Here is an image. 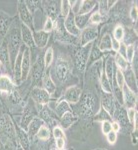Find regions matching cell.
<instances>
[{"instance_id":"cell-1","label":"cell","mask_w":138,"mask_h":150,"mask_svg":"<svg viewBox=\"0 0 138 150\" xmlns=\"http://www.w3.org/2000/svg\"><path fill=\"white\" fill-rule=\"evenodd\" d=\"M6 42H7V47H8V52H9V58H10V65L11 69L13 68L14 62L17 57L20 48L22 46V40H21V33H20V27L18 26V24L16 23V21H13L10 29H9L8 33L6 36Z\"/></svg>"},{"instance_id":"cell-2","label":"cell","mask_w":138,"mask_h":150,"mask_svg":"<svg viewBox=\"0 0 138 150\" xmlns=\"http://www.w3.org/2000/svg\"><path fill=\"white\" fill-rule=\"evenodd\" d=\"M79 103V111L81 115L84 117H89V116L95 115L97 111L100 108V105L98 103L97 96L94 95L91 91H85L82 93Z\"/></svg>"},{"instance_id":"cell-3","label":"cell","mask_w":138,"mask_h":150,"mask_svg":"<svg viewBox=\"0 0 138 150\" xmlns=\"http://www.w3.org/2000/svg\"><path fill=\"white\" fill-rule=\"evenodd\" d=\"M92 45H93V42L83 45V46H80L77 49V51L75 52L74 64L76 69L80 73H83L85 71V69L87 68V62H88L89 59V54H90Z\"/></svg>"},{"instance_id":"cell-4","label":"cell","mask_w":138,"mask_h":150,"mask_svg":"<svg viewBox=\"0 0 138 150\" xmlns=\"http://www.w3.org/2000/svg\"><path fill=\"white\" fill-rule=\"evenodd\" d=\"M17 13L21 23L34 31V23H33V15L28 10L25 1H17Z\"/></svg>"},{"instance_id":"cell-5","label":"cell","mask_w":138,"mask_h":150,"mask_svg":"<svg viewBox=\"0 0 138 150\" xmlns=\"http://www.w3.org/2000/svg\"><path fill=\"white\" fill-rule=\"evenodd\" d=\"M54 70H55V74H56L57 79L61 82V83H64V82L68 79L70 68H69L68 62H67L66 60L62 59V58H58L56 64H55Z\"/></svg>"},{"instance_id":"cell-6","label":"cell","mask_w":138,"mask_h":150,"mask_svg":"<svg viewBox=\"0 0 138 150\" xmlns=\"http://www.w3.org/2000/svg\"><path fill=\"white\" fill-rule=\"evenodd\" d=\"M98 37V29L96 26H90L86 27L80 31V35H79V42L80 45H86L88 43H92L96 40V38Z\"/></svg>"},{"instance_id":"cell-7","label":"cell","mask_w":138,"mask_h":150,"mask_svg":"<svg viewBox=\"0 0 138 150\" xmlns=\"http://www.w3.org/2000/svg\"><path fill=\"white\" fill-rule=\"evenodd\" d=\"M13 21V18L9 16L8 14L0 12V45L6 38L7 33H8Z\"/></svg>"},{"instance_id":"cell-8","label":"cell","mask_w":138,"mask_h":150,"mask_svg":"<svg viewBox=\"0 0 138 150\" xmlns=\"http://www.w3.org/2000/svg\"><path fill=\"white\" fill-rule=\"evenodd\" d=\"M44 69H45V64H44V60H43V56L38 55L36 60L31 65L30 72H32L33 81L38 82L40 79H42L43 75H44Z\"/></svg>"},{"instance_id":"cell-9","label":"cell","mask_w":138,"mask_h":150,"mask_svg":"<svg viewBox=\"0 0 138 150\" xmlns=\"http://www.w3.org/2000/svg\"><path fill=\"white\" fill-rule=\"evenodd\" d=\"M0 131L3 132L10 139H14L16 137L15 126L13 125L9 116L4 115L2 118H0Z\"/></svg>"},{"instance_id":"cell-10","label":"cell","mask_w":138,"mask_h":150,"mask_svg":"<svg viewBox=\"0 0 138 150\" xmlns=\"http://www.w3.org/2000/svg\"><path fill=\"white\" fill-rule=\"evenodd\" d=\"M50 94L41 87L35 86L32 89L31 92V97L38 105H47L50 100Z\"/></svg>"},{"instance_id":"cell-11","label":"cell","mask_w":138,"mask_h":150,"mask_svg":"<svg viewBox=\"0 0 138 150\" xmlns=\"http://www.w3.org/2000/svg\"><path fill=\"white\" fill-rule=\"evenodd\" d=\"M115 106L116 104H115V99L113 97V94L103 92L100 99V107H102L104 110L107 111L108 114L112 117L115 111Z\"/></svg>"},{"instance_id":"cell-12","label":"cell","mask_w":138,"mask_h":150,"mask_svg":"<svg viewBox=\"0 0 138 150\" xmlns=\"http://www.w3.org/2000/svg\"><path fill=\"white\" fill-rule=\"evenodd\" d=\"M116 106H115V111H114V114H113L112 117L115 118V121L120 125V130L122 128L124 129H127V127H129L130 123L128 121V118L126 115V110H124L123 106H120L119 104H117L115 102Z\"/></svg>"},{"instance_id":"cell-13","label":"cell","mask_w":138,"mask_h":150,"mask_svg":"<svg viewBox=\"0 0 138 150\" xmlns=\"http://www.w3.org/2000/svg\"><path fill=\"white\" fill-rule=\"evenodd\" d=\"M25 45L22 44V46L20 48V51H19L17 57L14 62L13 68H12V72H13V78L15 83L19 84L22 81V71H21V66H22V57H23V50Z\"/></svg>"},{"instance_id":"cell-14","label":"cell","mask_w":138,"mask_h":150,"mask_svg":"<svg viewBox=\"0 0 138 150\" xmlns=\"http://www.w3.org/2000/svg\"><path fill=\"white\" fill-rule=\"evenodd\" d=\"M122 93H123V102H124L123 106H125L126 109L135 108L137 103V94L130 90L125 84L122 87Z\"/></svg>"},{"instance_id":"cell-15","label":"cell","mask_w":138,"mask_h":150,"mask_svg":"<svg viewBox=\"0 0 138 150\" xmlns=\"http://www.w3.org/2000/svg\"><path fill=\"white\" fill-rule=\"evenodd\" d=\"M82 95V90L77 86H70L66 89L63 94V100L67 101L69 104H76L80 100Z\"/></svg>"},{"instance_id":"cell-16","label":"cell","mask_w":138,"mask_h":150,"mask_svg":"<svg viewBox=\"0 0 138 150\" xmlns=\"http://www.w3.org/2000/svg\"><path fill=\"white\" fill-rule=\"evenodd\" d=\"M42 4H44V10L45 14L47 15V17L51 18L53 21H55L56 19L59 18L60 15V6H58V3L60 2L57 1H43L41 2Z\"/></svg>"},{"instance_id":"cell-17","label":"cell","mask_w":138,"mask_h":150,"mask_svg":"<svg viewBox=\"0 0 138 150\" xmlns=\"http://www.w3.org/2000/svg\"><path fill=\"white\" fill-rule=\"evenodd\" d=\"M31 51L30 48L24 46L23 50V57H22V66H21V71H22V81L27 79L29 73L31 71Z\"/></svg>"},{"instance_id":"cell-18","label":"cell","mask_w":138,"mask_h":150,"mask_svg":"<svg viewBox=\"0 0 138 150\" xmlns=\"http://www.w3.org/2000/svg\"><path fill=\"white\" fill-rule=\"evenodd\" d=\"M123 72V76H124V82L125 85L130 89L133 92L137 93V79H136V74L134 73V71L132 70L131 66H128L126 69Z\"/></svg>"},{"instance_id":"cell-19","label":"cell","mask_w":138,"mask_h":150,"mask_svg":"<svg viewBox=\"0 0 138 150\" xmlns=\"http://www.w3.org/2000/svg\"><path fill=\"white\" fill-rule=\"evenodd\" d=\"M116 69H117V67H116L114 62V56L108 55L105 59V62H104V73H105L106 77L108 78L111 84L113 83V80H114Z\"/></svg>"},{"instance_id":"cell-20","label":"cell","mask_w":138,"mask_h":150,"mask_svg":"<svg viewBox=\"0 0 138 150\" xmlns=\"http://www.w3.org/2000/svg\"><path fill=\"white\" fill-rule=\"evenodd\" d=\"M74 16L75 15L72 13V12H70V13L68 14V16H67V17L63 20L64 28L70 35L79 38V35H80V30L77 28L76 24H75Z\"/></svg>"},{"instance_id":"cell-21","label":"cell","mask_w":138,"mask_h":150,"mask_svg":"<svg viewBox=\"0 0 138 150\" xmlns=\"http://www.w3.org/2000/svg\"><path fill=\"white\" fill-rule=\"evenodd\" d=\"M20 33H21V40L22 43L26 47L31 48L35 46L34 39H33V31L26 25L21 23L20 24Z\"/></svg>"},{"instance_id":"cell-22","label":"cell","mask_w":138,"mask_h":150,"mask_svg":"<svg viewBox=\"0 0 138 150\" xmlns=\"http://www.w3.org/2000/svg\"><path fill=\"white\" fill-rule=\"evenodd\" d=\"M15 133L17 140L20 144L22 150H30V138L28 136L27 131L22 129L20 126H15Z\"/></svg>"},{"instance_id":"cell-23","label":"cell","mask_w":138,"mask_h":150,"mask_svg":"<svg viewBox=\"0 0 138 150\" xmlns=\"http://www.w3.org/2000/svg\"><path fill=\"white\" fill-rule=\"evenodd\" d=\"M50 38V33L45 32L43 30L33 31V39H34L35 46L39 48H44L47 46L48 41Z\"/></svg>"},{"instance_id":"cell-24","label":"cell","mask_w":138,"mask_h":150,"mask_svg":"<svg viewBox=\"0 0 138 150\" xmlns=\"http://www.w3.org/2000/svg\"><path fill=\"white\" fill-rule=\"evenodd\" d=\"M15 90V84L8 75H0V92L11 94Z\"/></svg>"},{"instance_id":"cell-25","label":"cell","mask_w":138,"mask_h":150,"mask_svg":"<svg viewBox=\"0 0 138 150\" xmlns=\"http://www.w3.org/2000/svg\"><path fill=\"white\" fill-rule=\"evenodd\" d=\"M43 125H45V122L41 119L40 117H34L31 122L29 123L28 128H27V133H28V136L30 140L33 138V137L36 136L37 134L38 130L40 129V127H42Z\"/></svg>"},{"instance_id":"cell-26","label":"cell","mask_w":138,"mask_h":150,"mask_svg":"<svg viewBox=\"0 0 138 150\" xmlns=\"http://www.w3.org/2000/svg\"><path fill=\"white\" fill-rule=\"evenodd\" d=\"M41 80H42V86H43L42 88L43 89H45L50 95L55 93V91H56V85H55V83H54V81H53L49 71L45 72Z\"/></svg>"},{"instance_id":"cell-27","label":"cell","mask_w":138,"mask_h":150,"mask_svg":"<svg viewBox=\"0 0 138 150\" xmlns=\"http://www.w3.org/2000/svg\"><path fill=\"white\" fill-rule=\"evenodd\" d=\"M34 117H36L34 111H32V108H31L30 106H27L23 111V114H22V117H21V121H20V125H19V126L25 130V131H27L29 123L31 122V120Z\"/></svg>"},{"instance_id":"cell-28","label":"cell","mask_w":138,"mask_h":150,"mask_svg":"<svg viewBox=\"0 0 138 150\" xmlns=\"http://www.w3.org/2000/svg\"><path fill=\"white\" fill-rule=\"evenodd\" d=\"M0 62L2 65L6 67V68L10 69V58H9V52H8V47H7V42L6 39L2 42V44L0 45Z\"/></svg>"},{"instance_id":"cell-29","label":"cell","mask_w":138,"mask_h":150,"mask_svg":"<svg viewBox=\"0 0 138 150\" xmlns=\"http://www.w3.org/2000/svg\"><path fill=\"white\" fill-rule=\"evenodd\" d=\"M102 57H103V52L98 48L97 44L93 42V45H92L91 50H90V54H89L88 62H87V67H89L90 65L95 63L98 60H101Z\"/></svg>"},{"instance_id":"cell-30","label":"cell","mask_w":138,"mask_h":150,"mask_svg":"<svg viewBox=\"0 0 138 150\" xmlns=\"http://www.w3.org/2000/svg\"><path fill=\"white\" fill-rule=\"evenodd\" d=\"M77 120V116L74 114L72 111H69V112L65 113L60 117V124H61V128H64V129H67L71 126L73 123Z\"/></svg>"},{"instance_id":"cell-31","label":"cell","mask_w":138,"mask_h":150,"mask_svg":"<svg viewBox=\"0 0 138 150\" xmlns=\"http://www.w3.org/2000/svg\"><path fill=\"white\" fill-rule=\"evenodd\" d=\"M90 14H77L74 16L75 24H76L77 28L80 31L89 26V18H90Z\"/></svg>"},{"instance_id":"cell-32","label":"cell","mask_w":138,"mask_h":150,"mask_svg":"<svg viewBox=\"0 0 138 150\" xmlns=\"http://www.w3.org/2000/svg\"><path fill=\"white\" fill-rule=\"evenodd\" d=\"M111 38H112L111 37V35L108 34V33H105V34L102 35L100 41H99V43L97 44L98 48L102 52L110 51V50H112V47H111Z\"/></svg>"},{"instance_id":"cell-33","label":"cell","mask_w":138,"mask_h":150,"mask_svg":"<svg viewBox=\"0 0 138 150\" xmlns=\"http://www.w3.org/2000/svg\"><path fill=\"white\" fill-rule=\"evenodd\" d=\"M54 111H55V114H56L58 117L60 118L62 115L65 114V113L71 111V107H70V104L67 102V101L61 99V100L57 103V105L55 106Z\"/></svg>"},{"instance_id":"cell-34","label":"cell","mask_w":138,"mask_h":150,"mask_svg":"<svg viewBox=\"0 0 138 150\" xmlns=\"http://www.w3.org/2000/svg\"><path fill=\"white\" fill-rule=\"evenodd\" d=\"M97 5H98V1H94V0H84V1H82V5H81L80 11H79V14L91 13Z\"/></svg>"},{"instance_id":"cell-35","label":"cell","mask_w":138,"mask_h":150,"mask_svg":"<svg viewBox=\"0 0 138 150\" xmlns=\"http://www.w3.org/2000/svg\"><path fill=\"white\" fill-rule=\"evenodd\" d=\"M97 6L95 7V9H94L90 14V18H89V25L90 26H97L98 24L102 22V20H103V16L98 12Z\"/></svg>"},{"instance_id":"cell-36","label":"cell","mask_w":138,"mask_h":150,"mask_svg":"<svg viewBox=\"0 0 138 150\" xmlns=\"http://www.w3.org/2000/svg\"><path fill=\"white\" fill-rule=\"evenodd\" d=\"M99 81H100V86H101V89H102L103 92L112 93V84H111L110 81L108 80V78L106 77V75L104 72L101 74L100 78H99Z\"/></svg>"},{"instance_id":"cell-37","label":"cell","mask_w":138,"mask_h":150,"mask_svg":"<svg viewBox=\"0 0 138 150\" xmlns=\"http://www.w3.org/2000/svg\"><path fill=\"white\" fill-rule=\"evenodd\" d=\"M114 62H115V65H116V67H117V69L121 70V71H124V70L130 65L127 62V60L125 59L124 57L121 56L120 54H118V53H115V55H114Z\"/></svg>"},{"instance_id":"cell-38","label":"cell","mask_w":138,"mask_h":150,"mask_svg":"<svg viewBox=\"0 0 138 150\" xmlns=\"http://www.w3.org/2000/svg\"><path fill=\"white\" fill-rule=\"evenodd\" d=\"M50 136H51V132H50V129L46 125H43L42 127H40V129L38 130L37 134H36V137L39 140H42V141L48 140L50 138Z\"/></svg>"},{"instance_id":"cell-39","label":"cell","mask_w":138,"mask_h":150,"mask_svg":"<svg viewBox=\"0 0 138 150\" xmlns=\"http://www.w3.org/2000/svg\"><path fill=\"white\" fill-rule=\"evenodd\" d=\"M94 119L97 120V121H101V122L106 121V120H109V121H111L112 117L108 114L107 111H105L102 107H100L99 108V110L97 111V113L94 115Z\"/></svg>"},{"instance_id":"cell-40","label":"cell","mask_w":138,"mask_h":150,"mask_svg":"<svg viewBox=\"0 0 138 150\" xmlns=\"http://www.w3.org/2000/svg\"><path fill=\"white\" fill-rule=\"evenodd\" d=\"M71 12L69 5L68 0H63V1H60V16L62 18L65 19L68 16V14Z\"/></svg>"},{"instance_id":"cell-41","label":"cell","mask_w":138,"mask_h":150,"mask_svg":"<svg viewBox=\"0 0 138 150\" xmlns=\"http://www.w3.org/2000/svg\"><path fill=\"white\" fill-rule=\"evenodd\" d=\"M53 58H54V52H53L52 47H48L45 51V54L43 56V60H44V64H45V68H48V67L51 65L53 62Z\"/></svg>"},{"instance_id":"cell-42","label":"cell","mask_w":138,"mask_h":150,"mask_svg":"<svg viewBox=\"0 0 138 150\" xmlns=\"http://www.w3.org/2000/svg\"><path fill=\"white\" fill-rule=\"evenodd\" d=\"M125 29L122 25H117L113 30V38L119 42H122L123 37H124Z\"/></svg>"},{"instance_id":"cell-43","label":"cell","mask_w":138,"mask_h":150,"mask_svg":"<svg viewBox=\"0 0 138 150\" xmlns=\"http://www.w3.org/2000/svg\"><path fill=\"white\" fill-rule=\"evenodd\" d=\"M116 83V85L120 88H122L123 85L125 84L124 82V76H123V72L119 69H116L115 71V75H114V80H113Z\"/></svg>"},{"instance_id":"cell-44","label":"cell","mask_w":138,"mask_h":150,"mask_svg":"<svg viewBox=\"0 0 138 150\" xmlns=\"http://www.w3.org/2000/svg\"><path fill=\"white\" fill-rule=\"evenodd\" d=\"M25 4H26V6H27L28 10L30 11V13L33 15L38 9H40L39 5H41V2L40 1H29V0H27V1H25Z\"/></svg>"},{"instance_id":"cell-45","label":"cell","mask_w":138,"mask_h":150,"mask_svg":"<svg viewBox=\"0 0 138 150\" xmlns=\"http://www.w3.org/2000/svg\"><path fill=\"white\" fill-rule=\"evenodd\" d=\"M135 54H136V52H135V46L134 44H130V45H126V58L127 62L128 63H131L133 58H134Z\"/></svg>"},{"instance_id":"cell-46","label":"cell","mask_w":138,"mask_h":150,"mask_svg":"<svg viewBox=\"0 0 138 150\" xmlns=\"http://www.w3.org/2000/svg\"><path fill=\"white\" fill-rule=\"evenodd\" d=\"M69 5H70V9H71V12L74 14V15H77L79 14V11L81 9V5H82V1L81 0H77V1H69Z\"/></svg>"},{"instance_id":"cell-47","label":"cell","mask_w":138,"mask_h":150,"mask_svg":"<svg viewBox=\"0 0 138 150\" xmlns=\"http://www.w3.org/2000/svg\"><path fill=\"white\" fill-rule=\"evenodd\" d=\"M53 29H54V21H53L51 18L46 17L45 21H44V24H43V27H42L41 30L45 31V32L50 33L53 30Z\"/></svg>"},{"instance_id":"cell-48","label":"cell","mask_w":138,"mask_h":150,"mask_svg":"<svg viewBox=\"0 0 138 150\" xmlns=\"http://www.w3.org/2000/svg\"><path fill=\"white\" fill-rule=\"evenodd\" d=\"M126 115L128 118V121L131 125L135 122V120L137 119V111L135 108H130V109H126Z\"/></svg>"},{"instance_id":"cell-49","label":"cell","mask_w":138,"mask_h":150,"mask_svg":"<svg viewBox=\"0 0 138 150\" xmlns=\"http://www.w3.org/2000/svg\"><path fill=\"white\" fill-rule=\"evenodd\" d=\"M52 135L55 139L57 138H65L64 137V131L63 128H61L60 126H54L52 130Z\"/></svg>"},{"instance_id":"cell-50","label":"cell","mask_w":138,"mask_h":150,"mask_svg":"<svg viewBox=\"0 0 138 150\" xmlns=\"http://www.w3.org/2000/svg\"><path fill=\"white\" fill-rule=\"evenodd\" d=\"M129 17L130 19L133 21V22H137V19H138V9H137V3L136 4H133L130 8L129 11Z\"/></svg>"},{"instance_id":"cell-51","label":"cell","mask_w":138,"mask_h":150,"mask_svg":"<svg viewBox=\"0 0 138 150\" xmlns=\"http://www.w3.org/2000/svg\"><path fill=\"white\" fill-rule=\"evenodd\" d=\"M101 130L104 135H107L110 131H112V127H111V121L106 120V121H102L101 123Z\"/></svg>"},{"instance_id":"cell-52","label":"cell","mask_w":138,"mask_h":150,"mask_svg":"<svg viewBox=\"0 0 138 150\" xmlns=\"http://www.w3.org/2000/svg\"><path fill=\"white\" fill-rule=\"evenodd\" d=\"M106 138H107V141L109 144H111V145L115 144L116 141H117V133L114 131H110L107 135H106Z\"/></svg>"},{"instance_id":"cell-53","label":"cell","mask_w":138,"mask_h":150,"mask_svg":"<svg viewBox=\"0 0 138 150\" xmlns=\"http://www.w3.org/2000/svg\"><path fill=\"white\" fill-rule=\"evenodd\" d=\"M98 12L101 15H104V13L108 11L107 9V1H98Z\"/></svg>"},{"instance_id":"cell-54","label":"cell","mask_w":138,"mask_h":150,"mask_svg":"<svg viewBox=\"0 0 138 150\" xmlns=\"http://www.w3.org/2000/svg\"><path fill=\"white\" fill-rule=\"evenodd\" d=\"M55 146L57 150H64L65 148V138L55 139Z\"/></svg>"},{"instance_id":"cell-55","label":"cell","mask_w":138,"mask_h":150,"mask_svg":"<svg viewBox=\"0 0 138 150\" xmlns=\"http://www.w3.org/2000/svg\"><path fill=\"white\" fill-rule=\"evenodd\" d=\"M120 44H121V42H119V41H117L116 39H114L113 37L111 38V47H112V50L115 53H117V51L119 50Z\"/></svg>"},{"instance_id":"cell-56","label":"cell","mask_w":138,"mask_h":150,"mask_svg":"<svg viewBox=\"0 0 138 150\" xmlns=\"http://www.w3.org/2000/svg\"><path fill=\"white\" fill-rule=\"evenodd\" d=\"M118 54H120L122 57H124L126 56V45L124 44L123 42H121V44H120V47H119V50L117 51ZM126 59V58H125Z\"/></svg>"},{"instance_id":"cell-57","label":"cell","mask_w":138,"mask_h":150,"mask_svg":"<svg viewBox=\"0 0 138 150\" xmlns=\"http://www.w3.org/2000/svg\"><path fill=\"white\" fill-rule=\"evenodd\" d=\"M111 127H112V131H114V132H119L120 131V125L118 124L116 121H113V122H111Z\"/></svg>"},{"instance_id":"cell-58","label":"cell","mask_w":138,"mask_h":150,"mask_svg":"<svg viewBox=\"0 0 138 150\" xmlns=\"http://www.w3.org/2000/svg\"><path fill=\"white\" fill-rule=\"evenodd\" d=\"M118 1H116V0H110V1H107V9L109 10L111 9L112 7L115 6V4H117Z\"/></svg>"},{"instance_id":"cell-59","label":"cell","mask_w":138,"mask_h":150,"mask_svg":"<svg viewBox=\"0 0 138 150\" xmlns=\"http://www.w3.org/2000/svg\"><path fill=\"white\" fill-rule=\"evenodd\" d=\"M1 66H2V63L0 62V72H1Z\"/></svg>"},{"instance_id":"cell-60","label":"cell","mask_w":138,"mask_h":150,"mask_svg":"<svg viewBox=\"0 0 138 150\" xmlns=\"http://www.w3.org/2000/svg\"><path fill=\"white\" fill-rule=\"evenodd\" d=\"M94 150H106V149H94Z\"/></svg>"},{"instance_id":"cell-61","label":"cell","mask_w":138,"mask_h":150,"mask_svg":"<svg viewBox=\"0 0 138 150\" xmlns=\"http://www.w3.org/2000/svg\"><path fill=\"white\" fill-rule=\"evenodd\" d=\"M0 106H1V101H0Z\"/></svg>"},{"instance_id":"cell-62","label":"cell","mask_w":138,"mask_h":150,"mask_svg":"<svg viewBox=\"0 0 138 150\" xmlns=\"http://www.w3.org/2000/svg\"><path fill=\"white\" fill-rule=\"evenodd\" d=\"M0 93H1V92H0Z\"/></svg>"}]
</instances>
